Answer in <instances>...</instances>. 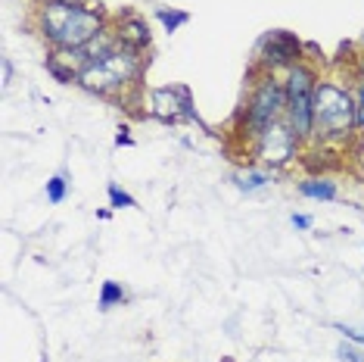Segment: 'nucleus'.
Here are the masks:
<instances>
[{
	"instance_id": "20e7f679",
	"label": "nucleus",
	"mask_w": 364,
	"mask_h": 362,
	"mask_svg": "<svg viewBox=\"0 0 364 362\" xmlns=\"http://www.w3.org/2000/svg\"><path fill=\"white\" fill-rule=\"evenodd\" d=\"M318 72L309 63H296L284 76L287 90V122L289 128L299 135V141H311L314 138V88H318Z\"/></svg>"
},
{
	"instance_id": "f3484780",
	"label": "nucleus",
	"mask_w": 364,
	"mask_h": 362,
	"mask_svg": "<svg viewBox=\"0 0 364 362\" xmlns=\"http://www.w3.org/2000/svg\"><path fill=\"white\" fill-rule=\"evenodd\" d=\"M336 356L343 359V362H364V356L352 347V343H339V347H336Z\"/></svg>"
},
{
	"instance_id": "9b49d317",
	"label": "nucleus",
	"mask_w": 364,
	"mask_h": 362,
	"mask_svg": "<svg viewBox=\"0 0 364 362\" xmlns=\"http://www.w3.org/2000/svg\"><path fill=\"white\" fill-rule=\"evenodd\" d=\"M237 187L240 191H246V194H252V191H262V187H268L271 181V169H262V166H246L243 172H237Z\"/></svg>"
},
{
	"instance_id": "f257e3e1",
	"label": "nucleus",
	"mask_w": 364,
	"mask_h": 362,
	"mask_svg": "<svg viewBox=\"0 0 364 362\" xmlns=\"http://www.w3.org/2000/svg\"><path fill=\"white\" fill-rule=\"evenodd\" d=\"M35 26L53 51H85L109 29L94 4H38Z\"/></svg>"
},
{
	"instance_id": "1a4fd4ad",
	"label": "nucleus",
	"mask_w": 364,
	"mask_h": 362,
	"mask_svg": "<svg viewBox=\"0 0 364 362\" xmlns=\"http://www.w3.org/2000/svg\"><path fill=\"white\" fill-rule=\"evenodd\" d=\"M112 31H115V38H119L122 47H131V51H137V53L150 51L153 35H150V26H146V19H140V16H134V13L122 16V19L112 26Z\"/></svg>"
},
{
	"instance_id": "a211bd4d",
	"label": "nucleus",
	"mask_w": 364,
	"mask_h": 362,
	"mask_svg": "<svg viewBox=\"0 0 364 362\" xmlns=\"http://www.w3.org/2000/svg\"><path fill=\"white\" fill-rule=\"evenodd\" d=\"M355 106H358V131L364 135V78H358V94H355Z\"/></svg>"
},
{
	"instance_id": "dca6fc26",
	"label": "nucleus",
	"mask_w": 364,
	"mask_h": 362,
	"mask_svg": "<svg viewBox=\"0 0 364 362\" xmlns=\"http://www.w3.org/2000/svg\"><path fill=\"white\" fill-rule=\"evenodd\" d=\"M333 328L346 337V341H352V343H364V328H352V325H343V322H336Z\"/></svg>"
},
{
	"instance_id": "ddd939ff",
	"label": "nucleus",
	"mask_w": 364,
	"mask_h": 362,
	"mask_svg": "<svg viewBox=\"0 0 364 362\" xmlns=\"http://www.w3.org/2000/svg\"><path fill=\"white\" fill-rule=\"evenodd\" d=\"M156 19H159L162 29L171 35V31H178L181 26H187L190 13L187 10H178V6H171V10H168V6H156Z\"/></svg>"
},
{
	"instance_id": "39448f33",
	"label": "nucleus",
	"mask_w": 364,
	"mask_h": 362,
	"mask_svg": "<svg viewBox=\"0 0 364 362\" xmlns=\"http://www.w3.org/2000/svg\"><path fill=\"white\" fill-rule=\"evenodd\" d=\"M287 116V90L284 81L271 72H259V78L252 81V90L246 97L243 106V128L246 138H255L259 131H264L268 125H274Z\"/></svg>"
},
{
	"instance_id": "9d476101",
	"label": "nucleus",
	"mask_w": 364,
	"mask_h": 362,
	"mask_svg": "<svg viewBox=\"0 0 364 362\" xmlns=\"http://www.w3.org/2000/svg\"><path fill=\"white\" fill-rule=\"evenodd\" d=\"M299 194L309 197V200H324L327 203V200H336L339 187H336V181L327 178V175H311V178L299 181Z\"/></svg>"
},
{
	"instance_id": "f8f14e48",
	"label": "nucleus",
	"mask_w": 364,
	"mask_h": 362,
	"mask_svg": "<svg viewBox=\"0 0 364 362\" xmlns=\"http://www.w3.org/2000/svg\"><path fill=\"white\" fill-rule=\"evenodd\" d=\"M125 300H128V294H125V287H122L119 281H103V287H100V300H97V306H100L103 312H109L112 306H122Z\"/></svg>"
},
{
	"instance_id": "6ab92c4d",
	"label": "nucleus",
	"mask_w": 364,
	"mask_h": 362,
	"mask_svg": "<svg viewBox=\"0 0 364 362\" xmlns=\"http://www.w3.org/2000/svg\"><path fill=\"white\" fill-rule=\"evenodd\" d=\"M289 222H293V228H299V232H309L311 228V216H302V212H293Z\"/></svg>"
},
{
	"instance_id": "412c9836",
	"label": "nucleus",
	"mask_w": 364,
	"mask_h": 362,
	"mask_svg": "<svg viewBox=\"0 0 364 362\" xmlns=\"http://www.w3.org/2000/svg\"><path fill=\"white\" fill-rule=\"evenodd\" d=\"M10 78H13V63L4 60V85H10Z\"/></svg>"
},
{
	"instance_id": "f03ea898",
	"label": "nucleus",
	"mask_w": 364,
	"mask_h": 362,
	"mask_svg": "<svg viewBox=\"0 0 364 362\" xmlns=\"http://www.w3.org/2000/svg\"><path fill=\"white\" fill-rule=\"evenodd\" d=\"M140 76H144V53L119 44L81 66L75 85L90 90V94L115 97V94H125L128 88H134Z\"/></svg>"
},
{
	"instance_id": "6e6552de",
	"label": "nucleus",
	"mask_w": 364,
	"mask_h": 362,
	"mask_svg": "<svg viewBox=\"0 0 364 362\" xmlns=\"http://www.w3.org/2000/svg\"><path fill=\"white\" fill-rule=\"evenodd\" d=\"M146 113L159 122H200L187 85H165L146 94Z\"/></svg>"
},
{
	"instance_id": "7ed1b4c3",
	"label": "nucleus",
	"mask_w": 364,
	"mask_h": 362,
	"mask_svg": "<svg viewBox=\"0 0 364 362\" xmlns=\"http://www.w3.org/2000/svg\"><path fill=\"white\" fill-rule=\"evenodd\" d=\"M358 131L355 94L336 81L321 78L314 88V138L318 144H339Z\"/></svg>"
},
{
	"instance_id": "2eb2a0df",
	"label": "nucleus",
	"mask_w": 364,
	"mask_h": 362,
	"mask_svg": "<svg viewBox=\"0 0 364 362\" xmlns=\"http://www.w3.org/2000/svg\"><path fill=\"white\" fill-rule=\"evenodd\" d=\"M65 194H69V181H65V175H53L47 181V200L50 203H63Z\"/></svg>"
},
{
	"instance_id": "423d86ee",
	"label": "nucleus",
	"mask_w": 364,
	"mask_h": 362,
	"mask_svg": "<svg viewBox=\"0 0 364 362\" xmlns=\"http://www.w3.org/2000/svg\"><path fill=\"white\" fill-rule=\"evenodd\" d=\"M299 144H302L299 135L289 128L287 119H280L252 138V160H255V166L271 169V172L287 169L299 156Z\"/></svg>"
},
{
	"instance_id": "aec40b11",
	"label": "nucleus",
	"mask_w": 364,
	"mask_h": 362,
	"mask_svg": "<svg viewBox=\"0 0 364 362\" xmlns=\"http://www.w3.org/2000/svg\"><path fill=\"white\" fill-rule=\"evenodd\" d=\"M38 4H97V0H38Z\"/></svg>"
},
{
	"instance_id": "4468645a",
	"label": "nucleus",
	"mask_w": 364,
	"mask_h": 362,
	"mask_svg": "<svg viewBox=\"0 0 364 362\" xmlns=\"http://www.w3.org/2000/svg\"><path fill=\"white\" fill-rule=\"evenodd\" d=\"M106 194H109V207H112V210H134V207H137L134 197H131L128 191H122L115 181H112L109 187H106Z\"/></svg>"
},
{
	"instance_id": "0eeeda50",
	"label": "nucleus",
	"mask_w": 364,
	"mask_h": 362,
	"mask_svg": "<svg viewBox=\"0 0 364 362\" xmlns=\"http://www.w3.org/2000/svg\"><path fill=\"white\" fill-rule=\"evenodd\" d=\"M302 41L287 29H274L268 35H262V41L255 44V72H271V76H277L280 69L289 72L296 63H302Z\"/></svg>"
}]
</instances>
